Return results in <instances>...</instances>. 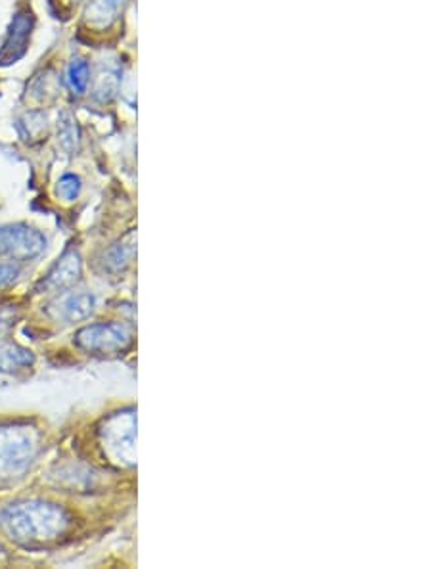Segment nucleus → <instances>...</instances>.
I'll return each mask as SVG.
<instances>
[{
    "label": "nucleus",
    "instance_id": "3",
    "mask_svg": "<svg viewBox=\"0 0 431 569\" xmlns=\"http://www.w3.org/2000/svg\"><path fill=\"white\" fill-rule=\"evenodd\" d=\"M98 443L104 456L119 468L136 466V416L134 410H119V413L104 418L98 430Z\"/></svg>",
    "mask_w": 431,
    "mask_h": 569
},
{
    "label": "nucleus",
    "instance_id": "2",
    "mask_svg": "<svg viewBox=\"0 0 431 569\" xmlns=\"http://www.w3.org/2000/svg\"><path fill=\"white\" fill-rule=\"evenodd\" d=\"M41 449V435L29 424L0 425V481L23 476Z\"/></svg>",
    "mask_w": 431,
    "mask_h": 569
},
{
    "label": "nucleus",
    "instance_id": "9",
    "mask_svg": "<svg viewBox=\"0 0 431 569\" xmlns=\"http://www.w3.org/2000/svg\"><path fill=\"white\" fill-rule=\"evenodd\" d=\"M35 365L33 351L14 341H0V372L18 374Z\"/></svg>",
    "mask_w": 431,
    "mask_h": 569
},
{
    "label": "nucleus",
    "instance_id": "15",
    "mask_svg": "<svg viewBox=\"0 0 431 569\" xmlns=\"http://www.w3.org/2000/svg\"><path fill=\"white\" fill-rule=\"evenodd\" d=\"M81 179L77 175H64L56 184V194L64 201H75L81 194Z\"/></svg>",
    "mask_w": 431,
    "mask_h": 569
},
{
    "label": "nucleus",
    "instance_id": "7",
    "mask_svg": "<svg viewBox=\"0 0 431 569\" xmlns=\"http://www.w3.org/2000/svg\"><path fill=\"white\" fill-rule=\"evenodd\" d=\"M83 275V261L77 251H66L64 256L58 259V263L50 268V273L46 275L41 284V292H64L71 288L73 284L81 280Z\"/></svg>",
    "mask_w": 431,
    "mask_h": 569
},
{
    "label": "nucleus",
    "instance_id": "6",
    "mask_svg": "<svg viewBox=\"0 0 431 569\" xmlns=\"http://www.w3.org/2000/svg\"><path fill=\"white\" fill-rule=\"evenodd\" d=\"M33 25L35 18L29 10L15 12L8 27V33L5 37L3 49H0V66H12V63L20 61L25 56L29 49L31 33H33Z\"/></svg>",
    "mask_w": 431,
    "mask_h": 569
},
{
    "label": "nucleus",
    "instance_id": "12",
    "mask_svg": "<svg viewBox=\"0 0 431 569\" xmlns=\"http://www.w3.org/2000/svg\"><path fill=\"white\" fill-rule=\"evenodd\" d=\"M58 142L68 154H75L81 146V131L71 112H61L58 117Z\"/></svg>",
    "mask_w": 431,
    "mask_h": 569
},
{
    "label": "nucleus",
    "instance_id": "5",
    "mask_svg": "<svg viewBox=\"0 0 431 569\" xmlns=\"http://www.w3.org/2000/svg\"><path fill=\"white\" fill-rule=\"evenodd\" d=\"M46 247L41 230L29 225L0 227V257L10 261H31L39 257Z\"/></svg>",
    "mask_w": 431,
    "mask_h": 569
},
{
    "label": "nucleus",
    "instance_id": "14",
    "mask_svg": "<svg viewBox=\"0 0 431 569\" xmlns=\"http://www.w3.org/2000/svg\"><path fill=\"white\" fill-rule=\"evenodd\" d=\"M42 131H46V116L44 114L31 112L20 119V133L25 140L33 138L35 135H41Z\"/></svg>",
    "mask_w": 431,
    "mask_h": 569
},
{
    "label": "nucleus",
    "instance_id": "1",
    "mask_svg": "<svg viewBox=\"0 0 431 569\" xmlns=\"http://www.w3.org/2000/svg\"><path fill=\"white\" fill-rule=\"evenodd\" d=\"M71 524V516L64 506L46 500H22L0 512L5 533L25 548L56 543L69 531Z\"/></svg>",
    "mask_w": 431,
    "mask_h": 569
},
{
    "label": "nucleus",
    "instance_id": "4",
    "mask_svg": "<svg viewBox=\"0 0 431 569\" xmlns=\"http://www.w3.org/2000/svg\"><path fill=\"white\" fill-rule=\"evenodd\" d=\"M73 341L92 355H117L133 345V331L121 322H98L81 328Z\"/></svg>",
    "mask_w": 431,
    "mask_h": 569
},
{
    "label": "nucleus",
    "instance_id": "18",
    "mask_svg": "<svg viewBox=\"0 0 431 569\" xmlns=\"http://www.w3.org/2000/svg\"><path fill=\"white\" fill-rule=\"evenodd\" d=\"M68 3H79V0H68Z\"/></svg>",
    "mask_w": 431,
    "mask_h": 569
},
{
    "label": "nucleus",
    "instance_id": "13",
    "mask_svg": "<svg viewBox=\"0 0 431 569\" xmlns=\"http://www.w3.org/2000/svg\"><path fill=\"white\" fill-rule=\"evenodd\" d=\"M90 83V66L83 58H75L68 68V85L77 97H83Z\"/></svg>",
    "mask_w": 431,
    "mask_h": 569
},
{
    "label": "nucleus",
    "instance_id": "10",
    "mask_svg": "<svg viewBox=\"0 0 431 569\" xmlns=\"http://www.w3.org/2000/svg\"><path fill=\"white\" fill-rule=\"evenodd\" d=\"M125 5L127 0H90L85 12V22L96 29L110 27L119 18Z\"/></svg>",
    "mask_w": 431,
    "mask_h": 569
},
{
    "label": "nucleus",
    "instance_id": "17",
    "mask_svg": "<svg viewBox=\"0 0 431 569\" xmlns=\"http://www.w3.org/2000/svg\"><path fill=\"white\" fill-rule=\"evenodd\" d=\"M5 556H6V550H5L3 546H0V560H3Z\"/></svg>",
    "mask_w": 431,
    "mask_h": 569
},
{
    "label": "nucleus",
    "instance_id": "11",
    "mask_svg": "<svg viewBox=\"0 0 431 569\" xmlns=\"http://www.w3.org/2000/svg\"><path fill=\"white\" fill-rule=\"evenodd\" d=\"M134 253H136V242H134L133 234H131V236H127V238H123L121 242L114 244L110 249L105 251L104 266L107 268V271L119 273V271H123V268H127L133 263Z\"/></svg>",
    "mask_w": 431,
    "mask_h": 569
},
{
    "label": "nucleus",
    "instance_id": "16",
    "mask_svg": "<svg viewBox=\"0 0 431 569\" xmlns=\"http://www.w3.org/2000/svg\"><path fill=\"white\" fill-rule=\"evenodd\" d=\"M20 273H22V271H20L18 265L0 261V290L12 286V284H14L15 280H18Z\"/></svg>",
    "mask_w": 431,
    "mask_h": 569
},
{
    "label": "nucleus",
    "instance_id": "8",
    "mask_svg": "<svg viewBox=\"0 0 431 569\" xmlns=\"http://www.w3.org/2000/svg\"><path fill=\"white\" fill-rule=\"evenodd\" d=\"M96 299L90 294H71L54 305V316L66 322H79L95 312Z\"/></svg>",
    "mask_w": 431,
    "mask_h": 569
}]
</instances>
